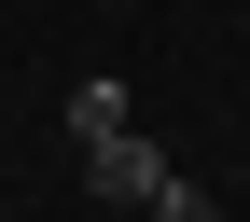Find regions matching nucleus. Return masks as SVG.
<instances>
[{
	"label": "nucleus",
	"mask_w": 250,
	"mask_h": 222,
	"mask_svg": "<svg viewBox=\"0 0 250 222\" xmlns=\"http://www.w3.org/2000/svg\"><path fill=\"white\" fill-rule=\"evenodd\" d=\"M167 181H181V167L139 139V125H125V139H83V195H98V208H153Z\"/></svg>",
	"instance_id": "f257e3e1"
},
{
	"label": "nucleus",
	"mask_w": 250,
	"mask_h": 222,
	"mask_svg": "<svg viewBox=\"0 0 250 222\" xmlns=\"http://www.w3.org/2000/svg\"><path fill=\"white\" fill-rule=\"evenodd\" d=\"M125 125H139L125 83H83V98H70V139H125Z\"/></svg>",
	"instance_id": "f03ea898"
},
{
	"label": "nucleus",
	"mask_w": 250,
	"mask_h": 222,
	"mask_svg": "<svg viewBox=\"0 0 250 222\" xmlns=\"http://www.w3.org/2000/svg\"><path fill=\"white\" fill-rule=\"evenodd\" d=\"M125 222H153V208H125Z\"/></svg>",
	"instance_id": "7ed1b4c3"
}]
</instances>
